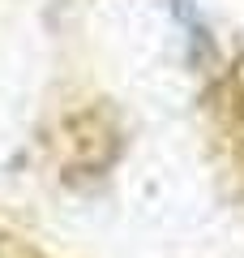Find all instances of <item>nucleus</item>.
<instances>
[{"label": "nucleus", "instance_id": "nucleus-1", "mask_svg": "<svg viewBox=\"0 0 244 258\" xmlns=\"http://www.w3.org/2000/svg\"><path fill=\"white\" fill-rule=\"evenodd\" d=\"M0 258H35V254H30V249H18V245H5V241H0Z\"/></svg>", "mask_w": 244, "mask_h": 258}]
</instances>
